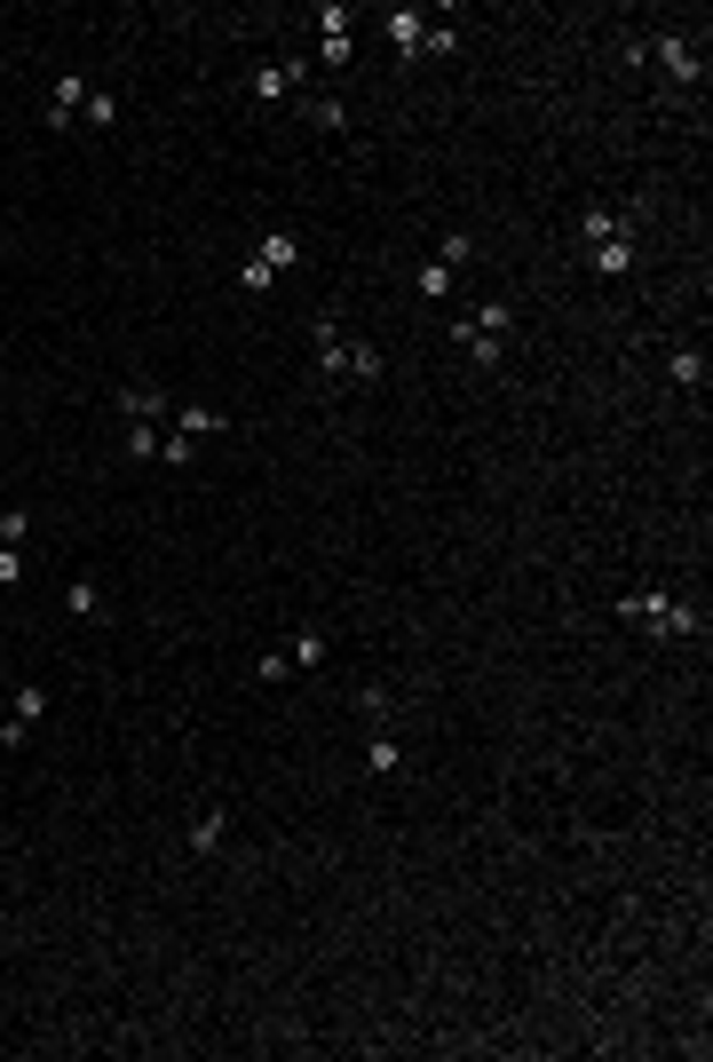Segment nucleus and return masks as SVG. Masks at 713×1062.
<instances>
[{
  "label": "nucleus",
  "mask_w": 713,
  "mask_h": 1062,
  "mask_svg": "<svg viewBox=\"0 0 713 1062\" xmlns=\"http://www.w3.org/2000/svg\"><path fill=\"white\" fill-rule=\"evenodd\" d=\"M665 373H674V389H705V350H674Z\"/></svg>",
  "instance_id": "nucleus-21"
},
{
  "label": "nucleus",
  "mask_w": 713,
  "mask_h": 1062,
  "mask_svg": "<svg viewBox=\"0 0 713 1062\" xmlns=\"http://www.w3.org/2000/svg\"><path fill=\"white\" fill-rule=\"evenodd\" d=\"M175 428H182V437H222L230 413H214V405H175Z\"/></svg>",
  "instance_id": "nucleus-15"
},
{
  "label": "nucleus",
  "mask_w": 713,
  "mask_h": 1062,
  "mask_svg": "<svg viewBox=\"0 0 713 1062\" xmlns=\"http://www.w3.org/2000/svg\"><path fill=\"white\" fill-rule=\"evenodd\" d=\"M437 262H444V270H468V262H475V230H444Z\"/></svg>",
  "instance_id": "nucleus-22"
},
{
  "label": "nucleus",
  "mask_w": 713,
  "mask_h": 1062,
  "mask_svg": "<svg viewBox=\"0 0 713 1062\" xmlns=\"http://www.w3.org/2000/svg\"><path fill=\"white\" fill-rule=\"evenodd\" d=\"M285 674H294V658H285V650H262V658H254V683H285Z\"/></svg>",
  "instance_id": "nucleus-29"
},
{
  "label": "nucleus",
  "mask_w": 713,
  "mask_h": 1062,
  "mask_svg": "<svg viewBox=\"0 0 713 1062\" xmlns=\"http://www.w3.org/2000/svg\"><path fill=\"white\" fill-rule=\"evenodd\" d=\"M310 342H317V373H325V381H342V357H349V333H342V317L325 310V317L310 325Z\"/></svg>",
  "instance_id": "nucleus-6"
},
{
  "label": "nucleus",
  "mask_w": 713,
  "mask_h": 1062,
  "mask_svg": "<svg viewBox=\"0 0 713 1062\" xmlns=\"http://www.w3.org/2000/svg\"><path fill=\"white\" fill-rule=\"evenodd\" d=\"M650 64H665V80H674V87H698V72H705V64H698V48L674 40V32H658V40H650Z\"/></svg>",
  "instance_id": "nucleus-3"
},
{
  "label": "nucleus",
  "mask_w": 713,
  "mask_h": 1062,
  "mask_svg": "<svg viewBox=\"0 0 713 1062\" xmlns=\"http://www.w3.org/2000/svg\"><path fill=\"white\" fill-rule=\"evenodd\" d=\"M247 254H262L270 270H294V262H302V238H294V230H262Z\"/></svg>",
  "instance_id": "nucleus-13"
},
{
  "label": "nucleus",
  "mask_w": 713,
  "mask_h": 1062,
  "mask_svg": "<svg viewBox=\"0 0 713 1062\" xmlns=\"http://www.w3.org/2000/svg\"><path fill=\"white\" fill-rule=\"evenodd\" d=\"M270 285H277V270H270L262 254H247V262H238V294H270Z\"/></svg>",
  "instance_id": "nucleus-24"
},
{
  "label": "nucleus",
  "mask_w": 713,
  "mask_h": 1062,
  "mask_svg": "<svg viewBox=\"0 0 713 1062\" xmlns=\"http://www.w3.org/2000/svg\"><path fill=\"white\" fill-rule=\"evenodd\" d=\"M690 635H698V611L674 595V603H665V618H658V643H690Z\"/></svg>",
  "instance_id": "nucleus-19"
},
{
  "label": "nucleus",
  "mask_w": 713,
  "mask_h": 1062,
  "mask_svg": "<svg viewBox=\"0 0 713 1062\" xmlns=\"http://www.w3.org/2000/svg\"><path fill=\"white\" fill-rule=\"evenodd\" d=\"M40 714H48V690H40V683H24V690L9 698V721H0V746H24Z\"/></svg>",
  "instance_id": "nucleus-4"
},
{
  "label": "nucleus",
  "mask_w": 713,
  "mask_h": 1062,
  "mask_svg": "<svg viewBox=\"0 0 713 1062\" xmlns=\"http://www.w3.org/2000/svg\"><path fill=\"white\" fill-rule=\"evenodd\" d=\"M380 24H389V40L405 48V56H420V32H428V9H389Z\"/></svg>",
  "instance_id": "nucleus-14"
},
{
  "label": "nucleus",
  "mask_w": 713,
  "mask_h": 1062,
  "mask_svg": "<svg viewBox=\"0 0 713 1062\" xmlns=\"http://www.w3.org/2000/svg\"><path fill=\"white\" fill-rule=\"evenodd\" d=\"M80 112H87V80H80V72H64V80H56V95H48V127H72Z\"/></svg>",
  "instance_id": "nucleus-9"
},
{
  "label": "nucleus",
  "mask_w": 713,
  "mask_h": 1062,
  "mask_svg": "<svg viewBox=\"0 0 713 1062\" xmlns=\"http://www.w3.org/2000/svg\"><path fill=\"white\" fill-rule=\"evenodd\" d=\"M127 460H159V420H127Z\"/></svg>",
  "instance_id": "nucleus-23"
},
{
  "label": "nucleus",
  "mask_w": 713,
  "mask_h": 1062,
  "mask_svg": "<svg viewBox=\"0 0 713 1062\" xmlns=\"http://www.w3.org/2000/svg\"><path fill=\"white\" fill-rule=\"evenodd\" d=\"M247 87H254V104H285V95L310 87V56H277V64H262Z\"/></svg>",
  "instance_id": "nucleus-2"
},
{
  "label": "nucleus",
  "mask_w": 713,
  "mask_h": 1062,
  "mask_svg": "<svg viewBox=\"0 0 713 1062\" xmlns=\"http://www.w3.org/2000/svg\"><path fill=\"white\" fill-rule=\"evenodd\" d=\"M222 841H230V809L207 801L199 816H190V856H222Z\"/></svg>",
  "instance_id": "nucleus-7"
},
{
  "label": "nucleus",
  "mask_w": 713,
  "mask_h": 1062,
  "mask_svg": "<svg viewBox=\"0 0 713 1062\" xmlns=\"http://www.w3.org/2000/svg\"><path fill=\"white\" fill-rule=\"evenodd\" d=\"M587 270L595 278H627L635 270V238H602V247H587Z\"/></svg>",
  "instance_id": "nucleus-10"
},
{
  "label": "nucleus",
  "mask_w": 713,
  "mask_h": 1062,
  "mask_svg": "<svg viewBox=\"0 0 713 1062\" xmlns=\"http://www.w3.org/2000/svg\"><path fill=\"white\" fill-rule=\"evenodd\" d=\"M32 540V508H0V548H24Z\"/></svg>",
  "instance_id": "nucleus-27"
},
{
  "label": "nucleus",
  "mask_w": 713,
  "mask_h": 1062,
  "mask_svg": "<svg viewBox=\"0 0 713 1062\" xmlns=\"http://www.w3.org/2000/svg\"><path fill=\"white\" fill-rule=\"evenodd\" d=\"M325 626H294V643H285V658H294V666H325Z\"/></svg>",
  "instance_id": "nucleus-17"
},
{
  "label": "nucleus",
  "mask_w": 713,
  "mask_h": 1062,
  "mask_svg": "<svg viewBox=\"0 0 713 1062\" xmlns=\"http://www.w3.org/2000/svg\"><path fill=\"white\" fill-rule=\"evenodd\" d=\"M380 373H389L380 342H349V357H342V381H380Z\"/></svg>",
  "instance_id": "nucleus-16"
},
{
  "label": "nucleus",
  "mask_w": 713,
  "mask_h": 1062,
  "mask_svg": "<svg viewBox=\"0 0 713 1062\" xmlns=\"http://www.w3.org/2000/svg\"><path fill=\"white\" fill-rule=\"evenodd\" d=\"M412 294H420V302H444V294H452V270H444L437 254H428V262L412 270Z\"/></svg>",
  "instance_id": "nucleus-18"
},
{
  "label": "nucleus",
  "mask_w": 713,
  "mask_h": 1062,
  "mask_svg": "<svg viewBox=\"0 0 713 1062\" xmlns=\"http://www.w3.org/2000/svg\"><path fill=\"white\" fill-rule=\"evenodd\" d=\"M349 24H357L349 0H325V9H317V64H325V72L349 64Z\"/></svg>",
  "instance_id": "nucleus-1"
},
{
  "label": "nucleus",
  "mask_w": 713,
  "mask_h": 1062,
  "mask_svg": "<svg viewBox=\"0 0 713 1062\" xmlns=\"http://www.w3.org/2000/svg\"><path fill=\"white\" fill-rule=\"evenodd\" d=\"M665 603H674V595H658V587H642V595H618V618H627V626H650V635H658Z\"/></svg>",
  "instance_id": "nucleus-12"
},
{
  "label": "nucleus",
  "mask_w": 713,
  "mask_h": 1062,
  "mask_svg": "<svg viewBox=\"0 0 713 1062\" xmlns=\"http://www.w3.org/2000/svg\"><path fill=\"white\" fill-rule=\"evenodd\" d=\"M602 238H635V215H618V207H587V215H579V247H602Z\"/></svg>",
  "instance_id": "nucleus-8"
},
{
  "label": "nucleus",
  "mask_w": 713,
  "mask_h": 1062,
  "mask_svg": "<svg viewBox=\"0 0 713 1062\" xmlns=\"http://www.w3.org/2000/svg\"><path fill=\"white\" fill-rule=\"evenodd\" d=\"M159 460H167V468H190V437H182V428H175V437H159Z\"/></svg>",
  "instance_id": "nucleus-31"
},
{
  "label": "nucleus",
  "mask_w": 713,
  "mask_h": 1062,
  "mask_svg": "<svg viewBox=\"0 0 713 1062\" xmlns=\"http://www.w3.org/2000/svg\"><path fill=\"white\" fill-rule=\"evenodd\" d=\"M80 119H87V127H112V119H119V95H112V87H87V112H80Z\"/></svg>",
  "instance_id": "nucleus-26"
},
{
  "label": "nucleus",
  "mask_w": 713,
  "mask_h": 1062,
  "mask_svg": "<svg viewBox=\"0 0 713 1062\" xmlns=\"http://www.w3.org/2000/svg\"><path fill=\"white\" fill-rule=\"evenodd\" d=\"M64 603H72L80 618H95V611H104V587H95V579H72V587H64Z\"/></svg>",
  "instance_id": "nucleus-28"
},
{
  "label": "nucleus",
  "mask_w": 713,
  "mask_h": 1062,
  "mask_svg": "<svg viewBox=\"0 0 713 1062\" xmlns=\"http://www.w3.org/2000/svg\"><path fill=\"white\" fill-rule=\"evenodd\" d=\"M365 769H373V778H405V738L389 730V721H373V738H365Z\"/></svg>",
  "instance_id": "nucleus-5"
},
{
  "label": "nucleus",
  "mask_w": 713,
  "mask_h": 1062,
  "mask_svg": "<svg viewBox=\"0 0 713 1062\" xmlns=\"http://www.w3.org/2000/svg\"><path fill=\"white\" fill-rule=\"evenodd\" d=\"M302 112H310V127H325V135H342V127H349V112H342V104H333V95H310V104H302Z\"/></svg>",
  "instance_id": "nucleus-25"
},
{
  "label": "nucleus",
  "mask_w": 713,
  "mask_h": 1062,
  "mask_svg": "<svg viewBox=\"0 0 713 1062\" xmlns=\"http://www.w3.org/2000/svg\"><path fill=\"white\" fill-rule=\"evenodd\" d=\"M0 587H24V548H0Z\"/></svg>",
  "instance_id": "nucleus-30"
},
{
  "label": "nucleus",
  "mask_w": 713,
  "mask_h": 1062,
  "mask_svg": "<svg viewBox=\"0 0 713 1062\" xmlns=\"http://www.w3.org/2000/svg\"><path fill=\"white\" fill-rule=\"evenodd\" d=\"M119 413H127V420H159V413H175V405L151 389V381H119Z\"/></svg>",
  "instance_id": "nucleus-11"
},
{
  "label": "nucleus",
  "mask_w": 713,
  "mask_h": 1062,
  "mask_svg": "<svg viewBox=\"0 0 713 1062\" xmlns=\"http://www.w3.org/2000/svg\"><path fill=\"white\" fill-rule=\"evenodd\" d=\"M460 48V17H428V32H420V56H452Z\"/></svg>",
  "instance_id": "nucleus-20"
}]
</instances>
